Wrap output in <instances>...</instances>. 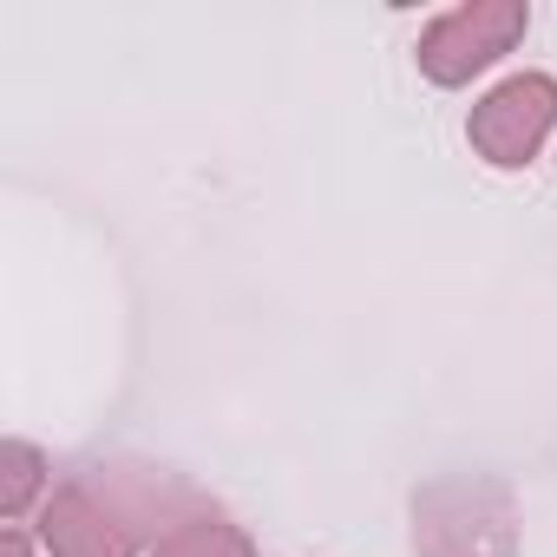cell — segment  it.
Listing matches in <instances>:
<instances>
[{
    "label": "cell",
    "mask_w": 557,
    "mask_h": 557,
    "mask_svg": "<svg viewBox=\"0 0 557 557\" xmlns=\"http://www.w3.org/2000/svg\"><path fill=\"white\" fill-rule=\"evenodd\" d=\"M557 132V79L550 73H511L498 79L472 119H466V145L492 164V171H524L544 138Z\"/></svg>",
    "instance_id": "obj_2"
},
{
    "label": "cell",
    "mask_w": 557,
    "mask_h": 557,
    "mask_svg": "<svg viewBox=\"0 0 557 557\" xmlns=\"http://www.w3.org/2000/svg\"><path fill=\"white\" fill-rule=\"evenodd\" d=\"M40 492H47V459H40V446L8 440V446H0V511H8V524H21L34 505H47Z\"/></svg>",
    "instance_id": "obj_5"
},
{
    "label": "cell",
    "mask_w": 557,
    "mask_h": 557,
    "mask_svg": "<svg viewBox=\"0 0 557 557\" xmlns=\"http://www.w3.org/2000/svg\"><path fill=\"white\" fill-rule=\"evenodd\" d=\"M151 557H256V544L223 511H190V518H177V524L158 531Z\"/></svg>",
    "instance_id": "obj_4"
},
{
    "label": "cell",
    "mask_w": 557,
    "mask_h": 557,
    "mask_svg": "<svg viewBox=\"0 0 557 557\" xmlns=\"http://www.w3.org/2000/svg\"><path fill=\"white\" fill-rule=\"evenodd\" d=\"M524 34H531V8H524V0H466V8L440 14V21L420 34L413 60H420V73H426L433 86H472V79L492 73Z\"/></svg>",
    "instance_id": "obj_1"
},
{
    "label": "cell",
    "mask_w": 557,
    "mask_h": 557,
    "mask_svg": "<svg viewBox=\"0 0 557 557\" xmlns=\"http://www.w3.org/2000/svg\"><path fill=\"white\" fill-rule=\"evenodd\" d=\"M40 544L47 557H138V524L92 479H66L40 505Z\"/></svg>",
    "instance_id": "obj_3"
},
{
    "label": "cell",
    "mask_w": 557,
    "mask_h": 557,
    "mask_svg": "<svg viewBox=\"0 0 557 557\" xmlns=\"http://www.w3.org/2000/svg\"><path fill=\"white\" fill-rule=\"evenodd\" d=\"M0 557H34V544H27V531H21V524L0 537Z\"/></svg>",
    "instance_id": "obj_6"
}]
</instances>
